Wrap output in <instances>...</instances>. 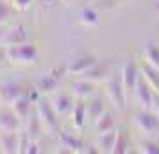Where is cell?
Wrapping results in <instances>:
<instances>
[{"label": "cell", "mask_w": 159, "mask_h": 154, "mask_svg": "<svg viewBox=\"0 0 159 154\" xmlns=\"http://www.w3.org/2000/svg\"><path fill=\"white\" fill-rule=\"evenodd\" d=\"M6 47V58L7 63L16 66H32L39 61V50L38 45L25 41L18 45H4Z\"/></svg>", "instance_id": "1"}, {"label": "cell", "mask_w": 159, "mask_h": 154, "mask_svg": "<svg viewBox=\"0 0 159 154\" xmlns=\"http://www.w3.org/2000/svg\"><path fill=\"white\" fill-rule=\"evenodd\" d=\"M125 86L122 81V73L113 72L111 77L106 81V95L111 100V104L115 106V110L123 111L125 110Z\"/></svg>", "instance_id": "2"}, {"label": "cell", "mask_w": 159, "mask_h": 154, "mask_svg": "<svg viewBox=\"0 0 159 154\" xmlns=\"http://www.w3.org/2000/svg\"><path fill=\"white\" fill-rule=\"evenodd\" d=\"M132 124L143 134H156L159 133V115L152 108H143L132 115Z\"/></svg>", "instance_id": "3"}, {"label": "cell", "mask_w": 159, "mask_h": 154, "mask_svg": "<svg viewBox=\"0 0 159 154\" xmlns=\"http://www.w3.org/2000/svg\"><path fill=\"white\" fill-rule=\"evenodd\" d=\"M66 73H68V65H57L50 68L48 72H45L41 77H39V81L36 82L38 90L41 91V93H52V91H56L59 86V82L63 81V77H65Z\"/></svg>", "instance_id": "4"}, {"label": "cell", "mask_w": 159, "mask_h": 154, "mask_svg": "<svg viewBox=\"0 0 159 154\" xmlns=\"http://www.w3.org/2000/svg\"><path fill=\"white\" fill-rule=\"evenodd\" d=\"M29 90H30V84H25L22 81L0 82V102L6 104V106H11L16 99L29 93Z\"/></svg>", "instance_id": "5"}, {"label": "cell", "mask_w": 159, "mask_h": 154, "mask_svg": "<svg viewBox=\"0 0 159 154\" xmlns=\"http://www.w3.org/2000/svg\"><path fill=\"white\" fill-rule=\"evenodd\" d=\"M36 110L39 113V118L43 125L48 129L50 133H59V122H57V111L54 110L52 106V100H48L47 97H41L39 100L36 102Z\"/></svg>", "instance_id": "6"}, {"label": "cell", "mask_w": 159, "mask_h": 154, "mask_svg": "<svg viewBox=\"0 0 159 154\" xmlns=\"http://www.w3.org/2000/svg\"><path fill=\"white\" fill-rule=\"evenodd\" d=\"M113 72H115V68H113L111 59H109V58H98V61H97L89 70H86V72L82 73V77H84V79H89V81H93V82L98 84V82L107 81Z\"/></svg>", "instance_id": "7"}, {"label": "cell", "mask_w": 159, "mask_h": 154, "mask_svg": "<svg viewBox=\"0 0 159 154\" xmlns=\"http://www.w3.org/2000/svg\"><path fill=\"white\" fill-rule=\"evenodd\" d=\"M120 73H122V81H123L125 90L130 91V93H134L136 84H138V79H139V75H141V66L130 58L129 61L123 65V68L120 70Z\"/></svg>", "instance_id": "8"}, {"label": "cell", "mask_w": 159, "mask_h": 154, "mask_svg": "<svg viewBox=\"0 0 159 154\" xmlns=\"http://www.w3.org/2000/svg\"><path fill=\"white\" fill-rule=\"evenodd\" d=\"M70 90L72 95L79 100H88L97 93V82L89 81V79H79V81H72L70 82Z\"/></svg>", "instance_id": "9"}, {"label": "cell", "mask_w": 159, "mask_h": 154, "mask_svg": "<svg viewBox=\"0 0 159 154\" xmlns=\"http://www.w3.org/2000/svg\"><path fill=\"white\" fill-rule=\"evenodd\" d=\"M97 61H98V58L93 56V54L77 56L75 59H72V61L68 63V73H72V75H82V73L86 72V70H89Z\"/></svg>", "instance_id": "10"}, {"label": "cell", "mask_w": 159, "mask_h": 154, "mask_svg": "<svg viewBox=\"0 0 159 154\" xmlns=\"http://www.w3.org/2000/svg\"><path fill=\"white\" fill-rule=\"evenodd\" d=\"M0 152L4 154L20 152V131L0 133Z\"/></svg>", "instance_id": "11"}, {"label": "cell", "mask_w": 159, "mask_h": 154, "mask_svg": "<svg viewBox=\"0 0 159 154\" xmlns=\"http://www.w3.org/2000/svg\"><path fill=\"white\" fill-rule=\"evenodd\" d=\"M29 41V30L22 23H15L13 27H9L6 36L2 40V45H18Z\"/></svg>", "instance_id": "12"}, {"label": "cell", "mask_w": 159, "mask_h": 154, "mask_svg": "<svg viewBox=\"0 0 159 154\" xmlns=\"http://www.w3.org/2000/svg\"><path fill=\"white\" fill-rule=\"evenodd\" d=\"M134 95H136V99L141 102V106H143V108H152L154 90H152V86L148 84V81L145 79L143 73H141V75H139V79H138L136 90H134Z\"/></svg>", "instance_id": "13"}, {"label": "cell", "mask_w": 159, "mask_h": 154, "mask_svg": "<svg viewBox=\"0 0 159 154\" xmlns=\"http://www.w3.org/2000/svg\"><path fill=\"white\" fill-rule=\"evenodd\" d=\"M52 106L57 111V115H68V113L73 111L75 97L72 93H66V91H57L54 95V99H52Z\"/></svg>", "instance_id": "14"}, {"label": "cell", "mask_w": 159, "mask_h": 154, "mask_svg": "<svg viewBox=\"0 0 159 154\" xmlns=\"http://www.w3.org/2000/svg\"><path fill=\"white\" fill-rule=\"evenodd\" d=\"M34 106H36V102H34V100L29 97V93L22 95L20 99H16L15 102L11 104L13 111L18 115V118H20L22 122H27V118L30 117V113L34 111Z\"/></svg>", "instance_id": "15"}, {"label": "cell", "mask_w": 159, "mask_h": 154, "mask_svg": "<svg viewBox=\"0 0 159 154\" xmlns=\"http://www.w3.org/2000/svg\"><path fill=\"white\" fill-rule=\"evenodd\" d=\"M22 120L18 118L13 108H7V110H0V133L6 131H20L22 127Z\"/></svg>", "instance_id": "16"}, {"label": "cell", "mask_w": 159, "mask_h": 154, "mask_svg": "<svg viewBox=\"0 0 159 154\" xmlns=\"http://www.w3.org/2000/svg\"><path fill=\"white\" fill-rule=\"evenodd\" d=\"M57 136H59V140H61V143H63V145L70 151V152H80V154H84L86 143H84L79 136H73V134H70V133H66V131H59Z\"/></svg>", "instance_id": "17"}, {"label": "cell", "mask_w": 159, "mask_h": 154, "mask_svg": "<svg viewBox=\"0 0 159 154\" xmlns=\"http://www.w3.org/2000/svg\"><path fill=\"white\" fill-rule=\"evenodd\" d=\"M116 136H118V129H109V131L98 133L97 147L100 149V152H113L116 143Z\"/></svg>", "instance_id": "18"}, {"label": "cell", "mask_w": 159, "mask_h": 154, "mask_svg": "<svg viewBox=\"0 0 159 154\" xmlns=\"http://www.w3.org/2000/svg\"><path fill=\"white\" fill-rule=\"evenodd\" d=\"M145 61L152 65L154 68L159 70V43H156L154 40H147L145 41V50H143Z\"/></svg>", "instance_id": "19"}, {"label": "cell", "mask_w": 159, "mask_h": 154, "mask_svg": "<svg viewBox=\"0 0 159 154\" xmlns=\"http://www.w3.org/2000/svg\"><path fill=\"white\" fill-rule=\"evenodd\" d=\"M86 110H88V118L95 122V120L100 117L104 111H106V104H104V99H102L100 95H97V93H95V95L91 97V100L88 102Z\"/></svg>", "instance_id": "20"}, {"label": "cell", "mask_w": 159, "mask_h": 154, "mask_svg": "<svg viewBox=\"0 0 159 154\" xmlns=\"http://www.w3.org/2000/svg\"><path fill=\"white\" fill-rule=\"evenodd\" d=\"M41 118H39V113H38V110L34 108V111L30 113V117L27 118V122H25V131L29 133V136L32 140L38 138V134L41 133Z\"/></svg>", "instance_id": "21"}, {"label": "cell", "mask_w": 159, "mask_h": 154, "mask_svg": "<svg viewBox=\"0 0 159 154\" xmlns=\"http://www.w3.org/2000/svg\"><path fill=\"white\" fill-rule=\"evenodd\" d=\"M141 73L145 75V79L148 81L152 90L159 93V70L157 68H154L152 65H148V63L145 61V63H141Z\"/></svg>", "instance_id": "22"}, {"label": "cell", "mask_w": 159, "mask_h": 154, "mask_svg": "<svg viewBox=\"0 0 159 154\" xmlns=\"http://www.w3.org/2000/svg\"><path fill=\"white\" fill-rule=\"evenodd\" d=\"M95 127H97V133L115 129V115H113V111H109V110L104 111L100 117L95 120Z\"/></svg>", "instance_id": "23"}, {"label": "cell", "mask_w": 159, "mask_h": 154, "mask_svg": "<svg viewBox=\"0 0 159 154\" xmlns=\"http://www.w3.org/2000/svg\"><path fill=\"white\" fill-rule=\"evenodd\" d=\"M86 118H88V110L84 108L82 102H75L72 111V122L75 129H82L84 124H86Z\"/></svg>", "instance_id": "24"}, {"label": "cell", "mask_w": 159, "mask_h": 154, "mask_svg": "<svg viewBox=\"0 0 159 154\" xmlns=\"http://www.w3.org/2000/svg\"><path fill=\"white\" fill-rule=\"evenodd\" d=\"M79 20L86 27H95V25H98V13L93 7H89V6L88 7H82L79 11Z\"/></svg>", "instance_id": "25"}, {"label": "cell", "mask_w": 159, "mask_h": 154, "mask_svg": "<svg viewBox=\"0 0 159 154\" xmlns=\"http://www.w3.org/2000/svg\"><path fill=\"white\" fill-rule=\"evenodd\" d=\"M129 151V136H127V133L120 129L118 131V136H116V143H115V149H113V152L115 154H125Z\"/></svg>", "instance_id": "26"}, {"label": "cell", "mask_w": 159, "mask_h": 154, "mask_svg": "<svg viewBox=\"0 0 159 154\" xmlns=\"http://www.w3.org/2000/svg\"><path fill=\"white\" fill-rule=\"evenodd\" d=\"M15 11H16L15 6L7 4L6 0H0V25H6L9 18H13Z\"/></svg>", "instance_id": "27"}, {"label": "cell", "mask_w": 159, "mask_h": 154, "mask_svg": "<svg viewBox=\"0 0 159 154\" xmlns=\"http://www.w3.org/2000/svg\"><path fill=\"white\" fill-rule=\"evenodd\" d=\"M139 151L145 154H159V143L156 140H141L139 142Z\"/></svg>", "instance_id": "28"}, {"label": "cell", "mask_w": 159, "mask_h": 154, "mask_svg": "<svg viewBox=\"0 0 159 154\" xmlns=\"http://www.w3.org/2000/svg\"><path fill=\"white\" fill-rule=\"evenodd\" d=\"M30 142H32V138L29 136V133L27 131H20V152L27 154V149H29Z\"/></svg>", "instance_id": "29"}, {"label": "cell", "mask_w": 159, "mask_h": 154, "mask_svg": "<svg viewBox=\"0 0 159 154\" xmlns=\"http://www.w3.org/2000/svg\"><path fill=\"white\" fill-rule=\"evenodd\" d=\"M34 4V0H13V6L16 7V11H25Z\"/></svg>", "instance_id": "30"}, {"label": "cell", "mask_w": 159, "mask_h": 154, "mask_svg": "<svg viewBox=\"0 0 159 154\" xmlns=\"http://www.w3.org/2000/svg\"><path fill=\"white\" fill-rule=\"evenodd\" d=\"M39 152H41V149H39V145H38V142L36 140H32L30 145H29V149H27V154H39Z\"/></svg>", "instance_id": "31"}, {"label": "cell", "mask_w": 159, "mask_h": 154, "mask_svg": "<svg viewBox=\"0 0 159 154\" xmlns=\"http://www.w3.org/2000/svg\"><path fill=\"white\" fill-rule=\"evenodd\" d=\"M152 110H154V111L159 115V93H157V91H154V99H152Z\"/></svg>", "instance_id": "32"}, {"label": "cell", "mask_w": 159, "mask_h": 154, "mask_svg": "<svg viewBox=\"0 0 159 154\" xmlns=\"http://www.w3.org/2000/svg\"><path fill=\"white\" fill-rule=\"evenodd\" d=\"M6 32H7V27L6 25H0V43H2L4 36H6Z\"/></svg>", "instance_id": "33"}, {"label": "cell", "mask_w": 159, "mask_h": 154, "mask_svg": "<svg viewBox=\"0 0 159 154\" xmlns=\"http://www.w3.org/2000/svg\"><path fill=\"white\" fill-rule=\"evenodd\" d=\"M38 2H39V4H43L45 7H50V6L54 4V2H56V0H38Z\"/></svg>", "instance_id": "34"}, {"label": "cell", "mask_w": 159, "mask_h": 154, "mask_svg": "<svg viewBox=\"0 0 159 154\" xmlns=\"http://www.w3.org/2000/svg\"><path fill=\"white\" fill-rule=\"evenodd\" d=\"M122 2H123V0H111V4H113V6H120Z\"/></svg>", "instance_id": "35"}, {"label": "cell", "mask_w": 159, "mask_h": 154, "mask_svg": "<svg viewBox=\"0 0 159 154\" xmlns=\"http://www.w3.org/2000/svg\"><path fill=\"white\" fill-rule=\"evenodd\" d=\"M65 4H72V2H75V0H63Z\"/></svg>", "instance_id": "36"}, {"label": "cell", "mask_w": 159, "mask_h": 154, "mask_svg": "<svg viewBox=\"0 0 159 154\" xmlns=\"http://www.w3.org/2000/svg\"><path fill=\"white\" fill-rule=\"evenodd\" d=\"M156 11H159V0L156 2Z\"/></svg>", "instance_id": "37"}, {"label": "cell", "mask_w": 159, "mask_h": 154, "mask_svg": "<svg viewBox=\"0 0 159 154\" xmlns=\"http://www.w3.org/2000/svg\"><path fill=\"white\" fill-rule=\"evenodd\" d=\"M2 66H4V63H0V68H2Z\"/></svg>", "instance_id": "38"}, {"label": "cell", "mask_w": 159, "mask_h": 154, "mask_svg": "<svg viewBox=\"0 0 159 154\" xmlns=\"http://www.w3.org/2000/svg\"><path fill=\"white\" fill-rule=\"evenodd\" d=\"M11 2H13V0H11Z\"/></svg>", "instance_id": "39"}, {"label": "cell", "mask_w": 159, "mask_h": 154, "mask_svg": "<svg viewBox=\"0 0 159 154\" xmlns=\"http://www.w3.org/2000/svg\"><path fill=\"white\" fill-rule=\"evenodd\" d=\"M0 104H2V102H0Z\"/></svg>", "instance_id": "40"}]
</instances>
